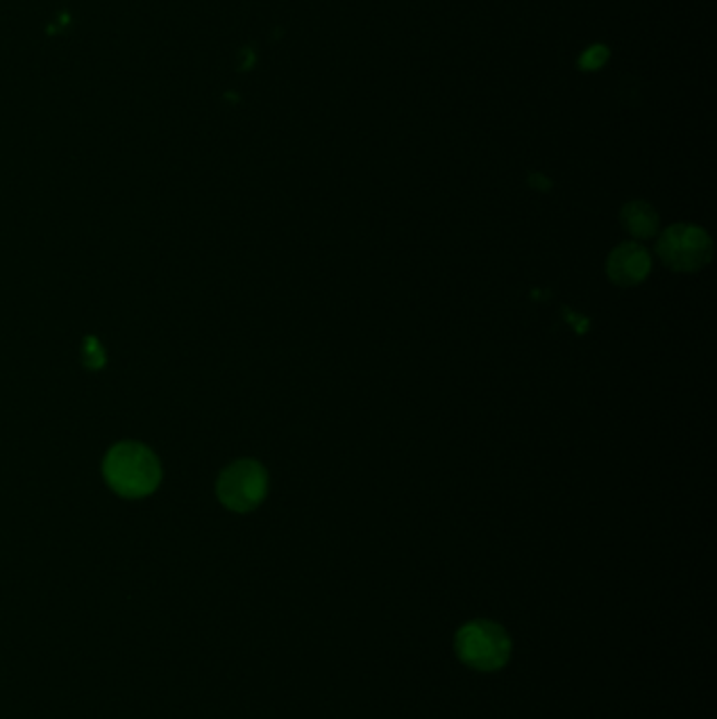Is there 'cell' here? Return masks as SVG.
I'll list each match as a JSON object with an SVG mask.
<instances>
[{
  "label": "cell",
  "instance_id": "cell-1",
  "mask_svg": "<svg viewBox=\"0 0 717 719\" xmlns=\"http://www.w3.org/2000/svg\"><path fill=\"white\" fill-rule=\"evenodd\" d=\"M455 652L469 669L492 673L512 659V637L494 621H469L455 635Z\"/></svg>",
  "mask_w": 717,
  "mask_h": 719
},
{
  "label": "cell",
  "instance_id": "cell-2",
  "mask_svg": "<svg viewBox=\"0 0 717 719\" xmlns=\"http://www.w3.org/2000/svg\"><path fill=\"white\" fill-rule=\"evenodd\" d=\"M106 480L122 496H145L158 487L160 465L142 444H118L104 463Z\"/></svg>",
  "mask_w": 717,
  "mask_h": 719
},
{
  "label": "cell",
  "instance_id": "cell-3",
  "mask_svg": "<svg viewBox=\"0 0 717 719\" xmlns=\"http://www.w3.org/2000/svg\"><path fill=\"white\" fill-rule=\"evenodd\" d=\"M657 253L669 269L694 274L712 261L714 244L703 228L692 224H676L662 231L657 242Z\"/></svg>",
  "mask_w": 717,
  "mask_h": 719
},
{
  "label": "cell",
  "instance_id": "cell-4",
  "mask_svg": "<svg viewBox=\"0 0 717 719\" xmlns=\"http://www.w3.org/2000/svg\"><path fill=\"white\" fill-rule=\"evenodd\" d=\"M217 494L231 512H253L267 494V471L258 460H236L222 471Z\"/></svg>",
  "mask_w": 717,
  "mask_h": 719
},
{
  "label": "cell",
  "instance_id": "cell-5",
  "mask_svg": "<svg viewBox=\"0 0 717 719\" xmlns=\"http://www.w3.org/2000/svg\"><path fill=\"white\" fill-rule=\"evenodd\" d=\"M653 269L648 251L637 242L619 244L606 261L608 278L619 287H637L642 285Z\"/></svg>",
  "mask_w": 717,
  "mask_h": 719
},
{
  "label": "cell",
  "instance_id": "cell-6",
  "mask_svg": "<svg viewBox=\"0 0 717 719\" xmlns=\"http://www.w3.org/2000/svg\"><path fill=\"white\" fill-rule=\"evenodd\" d=\"M621 226L628 233H632L637 240H648L659 231V215L657 211L644 201L628 202L621 208Z\"/></svg>",
  "mask_w": 717,
  "mask_h": 719
},
{
  "label": "cell",
  "instance_id": "cell-7",
  "mask_svg": "<svg viewBox=\"0 0 717 719\" xmlns=\"http://www.w3.org/2000/svg\"><path fill=\"white\" fill-rule=\"evenodd\" d=\"M608 59V49L604 45H596V47H589L581 59H578V65L581 70H598L602 68Z\"/></svg>",
  "mask_w": 717,
  "mask_h": 719
},
{
  "label": "cell",
  "instance_id": "cell-8",
  "mask_svg": "<svg viewBox=\"0 0 717 719\" xmlns=\"http://www.w3.org/2000/svg\"><path fill=\"white\" fill-rule=\"evenodd\" d=\"M85 351H86V364L88 367H93V369H97V367H101L106 360V356H104V351L99 349V346L93 341V339H88V344L85 346Z\"/></svg>",
  "mask_w": 717,
  "mask_h": 719
}]
</instances>
